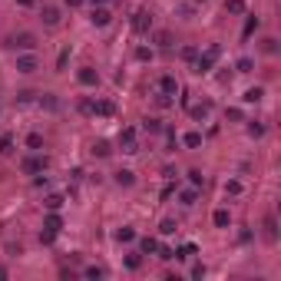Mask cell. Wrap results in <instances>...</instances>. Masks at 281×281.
Masks as SVG:
<instances>
[{"label":"cell","mask_w":281,"mask_h":281,"mask_svg":"<svg viewBox=\"0 0 281 281\" xmlns=\"http://www.w3.org/2000/svg\"><path fill=\"white\" fill-rule=\"evenodd\" d=\"M47 166H50V159L40 156V152H33V156H27V159L20 162V172H23V175H43Z\"/></svg>","instance_id":"1"},{"label":"cell","mask_w":281,"mask_h":281,"mask_svg":"<svg viewBox=\"0 0 281 281\" xmlns=\"http://www.w3.org/2000/svg\"><path fill=\"white\" fill-rule=\"evenodd\" d=\"M7 47H10V50H33V47H37V37L23 30V33H14V37L7 40Z\"/></svg>","instance_id":"2"},{"label":"cell","mask_w":281,"mask_h":281,"mask_svg":"<svg viewBox=\"0 0 281 281\" xmlns=\"http://www.w3.org/2000/svg\"><path fill=\"white\" fill-rule=\"evenodd\" d=\"M219 53H222L219 47H208L205 53H202L199 60H195V73H208V70H212V63L219 60Z\"/></svg>","instance_id":"3"},{"label":"cell","mask_w":281,"mask_h":281,"mask_svg":"<svg viewBox=\"0 0 281 281\" xmlns=\"http://www.w3.org/2000/svg\"><path fill=\"white\" fill-rule=\"evenodd\" d=\"M37 70H40V60L33 53H20L17 56V73L30 76V73H37Z\"/></svg>","instance_id":"4"},{"label":"cell","mask_w":281,"mask_h":281,"mask_svg":"<svg viewBox=\"0 0 281 281\" xmlns=\"http://www.w3.org/2000/svg\"><path fill=\"white\" fill-rule=\"evenodd\" d=\"M76 79H79V86H86V90H96V86H99V73H96L93 66H83V70L76 73Z\"/></svg>","instance_id":"5"},{"label":"cell","mask_w":281,"mask_h":281,"mask_svg":"<svg viewBox=\"0 0 281 281\" xmlns=\"http://www.w3.org/2000/svg\"><path fill=\"white\" fill-rule=\"evenodd\" d=\"M90 23H93V27H109L112 23L109 7H93V10H90Z\"/></svg>","instance_id":"6"},{"label":"cell","mask_w":281,"mask_h":281,"mask_svg":"<svg viewBox=\"0 0 281 281\" xmlns=\"http://www.w3.org/2000/svg\"><path fill=\"white\" fill-rule=\"evenodd\" d=\"M119 146H123V152H136V129L132 126H126L119 132Z\"/></svg>","instance_id":"7"},{"label":"cell","mask_w":281,"mask_h":281,"mask_svg":"<svg viewBox=\"0 0 281 281\" xmlns=\"http://www.w3.org/2000/svg\"><path fill=\"white\" fill-rule=\"evenodd\" d=\"M149 27H152V17L146 14V10H139V14H136V20H132V30H136V33H146Z\"/></svg>","instance_id":"8"},{"label":"cell","mask_w":281,"mask_h":281,"mask_svg":"<svg viewBox=\"0 0 281 281\" xmlns=\"http://www.w3.org/2000/svg\"><path fill=\"white\" fill-rule=\"evenodd\" d=\"M40 17H43L47 27H56V23H60V10H56V7H40Z\"/></svg>","instance_id":"9"},{"label":"cell","mask_w":281,"mask_h":281,"mask_svg":"<svg viewBox=\"0 0 281 281\" xmlns=\"http://www.w3.org/2000/svg\"><path fill=\"white\" fill-rule=\"evenodd\" d=\"M212 222H215V228H228V225H232V212H228V208H215Z\"/></svg>","instance_id":"10"},{"label":"cell","mask_w":281,"mask_h":281,"mask_svg":"<svg viewBox=\"0 0 281 281\" xmlns=\"http://www.w3.org/2000/svg\"><path fill=\"white\" fill-rule=\"evenodd\" d=\"M208 103H195V106H192V109H188V116H192V119H195V123H205L208 119Z\"/></svg>","instance_id":"11"},{"label":"cell","mask_w":281,"mask_h":281,"mask_svg":"<svg viewBox=\"0 0 281 281\" xmlns=\"http://www.w3.org/2000/svg\"><path fill=\"white\" fill-rule=\"evenodd\" d=\"M159 90H162V96H175V90H179L175 76H162V79H159Z\"/></svg>","instance_id":"12"},{"label":"cell","mask_w":281,"mask_h":281,"mask_svg":"<svg viewBox=\"0 0 281 281\" xmlns=\"http://www.w3.org/2000/svg\"><path fill=\"white\" fill-rule=\"evenodd\" d=\"M43 228H47V232H60V228H63V219H60V215H56V212H50V215H47V219H43Z\"/></svg>","instance_id":"13"},{"label":"cell","mask_w":281,"mask_h":281,"mask_svg":"<svg viewBox=\"0 0 281 281\" xmlns=\"http://www.w3.org/2000/svg\"><path fill=\"white\" fill-rule=\"evenodd\" d=\"M112 109H116V106H112L109 99H96V103H93V112H96V116H112Z\"/></svg>","instance_id":"14"},{"label":"cell","mask_w":281,"mask_h":281,"mask_svg":"<svg viewBox=\"0 0 281 281\" xmlns=\"http://www.w3.org/2000/svg\"><path fill=\"white\" fill-rule=\"evenodd\" d=\"M132 182H136V175H132L129 169H119V172H116V186H123V188H129Z\"/></svg>","instance_id":"15"},{"label":"cell","mask_w":281,"mask_h":281,"mask_svg":"<svg viewBox=\"0 0 281 281\" xmlns=\"http://www.w3.org/2000/svg\"><path fill=\"white\" fill-rule=\"evenodd\" d=\"M262 96H265V90H262V86H251V90H245V96H242V99H245V103H262Z\"/></svg>","instance_id":"16"},{"label":"cell","mask_w":281,"mask_h":281,"mask_svg":"<svg viewBox=\"0 0 281 281\" xmlns=\"http://www.w3.org/2000/svg\"><path fill=\"white\" fill-rule=\"evenodd\" d=\"M27 149H30V152L43 149V136H40V132H30V136H27Z\"/></svg>","instance_id":"17"},{"label":"cell","mask_w":281,"mask_h":281,"mask_svg":"<svg viewBox=\"0 0 281 281\" xmlns=\"http://www.w3.org/2000/svg\"><path fill=\"white\" fill-rule=\"evenodd\" d=\"M43 205H47V212H60L63 208V195H47Z\"/></svg>","instance_id":"18"},{"label":"cell","mask_w":281,"mask_h":281,"mask_svg":"<svg viewBox=\"0 0 281 281\" xmlns=\"http://www.w3.org/2000/svg\"><path fill=\"white\" fill-rule=\"evenodd\" d=\"M179 232V222L175 219H162V225H159V235H175Z\"/></svg>","instance_id":"19"},{"label":"cell","mask_w":281,"mask_h":281,"mask_svg":"<svg viewBox=\"0 0 281 281\" xmlns=\"http://www.w3.org/2000/svg\"><path fill=\"white\" fill-rule=\"evenodd\" d=\"M182 142H186L188 149H199V146H202V132H186Z\"/></svg>","instance_id":"20"},{"label":"cell","mask_w":281,"mask_h":281,"mask_svg":"<svg viewBox=\"0 0 281 281\" xmlns=\"http://www.w3.org/2000/svg\"><path fill=\"white\" fill-rule=\"evenodd\" d=\"M195 199H199V188H195V186L186 188V192L179 195V202H182V205H195Z\"/></svg>","instance_id":"21"},{"label":"cell","mask_w":281,"mask_h":281,"mask_svg":"<svg viewBox=\"0 0 281 281\" xmlns=\"http://www.w3.org/2000/svg\"><path fill=\"white\" fill-rule=\"evenodd\" d=\"M262 53L275 56V53H278V40H275V37H265V40H262Z\"/></svg>","instance_id":"22"},{"label":"cell","mask_w":281,"mask_h":281,"mask_svg":"<svg viewBox=\"0 0 281 281\" xmlns=\"http://www.w3.org/2000/svg\"><path fill=\"white\" fill-rule=\"evenodd\" d=\"M109 142H106V139H99V142H93V156H99V159H106V156H109Z\"/></svg>","instance_id":"23"},{"label":"cell","mask_w":281,"mask_h":281,"mask_svg":"<svg viewBox=\"0 0 281 281\" xmlns=\"http://www.w3.org/2000/svg\"><path fill=\"white\" fill-rule=\"evenodd\" d=\"M225 10L228 14H245L248 7H245V0H225Z\"/></svg>","instance_id":"24"},{"label":"cell","mask_w":281,"mask_h":281,"mask_svg":"<svg viewBox=\"0 0 281 281\" xmlns=\"http://www.w3.org/2000/svg\"><path fill=\"white\" fill-rule=\"evenodd\" d=\"M265 235H268L271 242L278 238V228H275V215H268V219H265Z\"/></svg>","instance_id":"25"},{"label":"cell","mask_w":281,"mask_h":281,"mask_svg":"<svg viewBox=\"0 0 281 281\" xmlns=\"http://www.w3.org/2000/svg\"><path fill=\"white\" fill-rule=\"evenodd\" d=\"M132 238H136V232H132V228H119V232H116V242H123V245H129Z\"/></svg>","instance_id":"26"},{"label":"cell","mask_w":281,"mask_h":281,"mask_svg":"<svg viewBox=\"0 0 281 281\" xmlns=\"http://www.w3.org/2000/svg\"><path fill=\"white\" fill-rule=\"evenodd\" d=\"M188 182H192L195 188H202V186H205V175H202L199 169H192V172H188Z\"/></svg>","instance_id":"27"},{"label":"cell","mask_w":281,"mask_h":281,"mask_svg":"<svg viewBox=\"0 0 281 281\" xmlns=\"http://www.w3.org/2000/svg\"><path fill=\"white\" fill-rule=\"evenodd\" d=\"M225 195H242V182H238V179L225 182Z\"/></svg>","instance_id":"28"},{"label":"cell","mask_w":281,"mask_h":281,"mask_svg":"<svg viewBox=\"0 0 281 281\" xmlns=\"http://www.w3.org/2000/svg\"><path fill=\"white\" fill-rule=\"evenodd\" d=\"M248 136H251V139H262L265 126H262V123H248Z\"/></svg>","instance_id":"29"},{"label":"cell","mask_w":281,"mask_h":281,"mask_svg":"<svg viewBox=\"0 0 281 281\" xmlns=\"http://www.w3.org/2000/svg\"><path fill=\"white\" fill-rule=\"evenodd\" d=\"M136 60H142V63H152V50H149V47H139V50H136Z\"/></svg>","instance_id":"30"},{"label":"cell","mask_w":281,"mask_h":281,"mask_svg":"<svg viewBox=\"0 0 281 281\" xmlns=\"http://www.w3.org/2000/svg\"><path fill=\"white\" fill-rule=\"evenodd\" d=\"M156 248H159V242H156V238H142V255H152Z\"/></svg>","instance_id":"31"},{"label":"cell","mask_w":281,"mask_h":281,"mask_svg":"<svg viewBox=\"0 0 281 281\" xmlns=\"http://www.w3.org/2000/svg\"><path fill=\"white\" fill-rule=\"evenodd\" d=\"M195 255V245H182L179 251H175V258H192Z\"/></svg>","instance_id":"32"},{"label":"cell","mask_w":281,"mask_h":281,"mask_svg":"<svg viewBox=\"0 0 281 281\" xmlns=\"http://www.w3.org/2000/svg\"><path fill=\"white\" fill-rule=\"evenodd\" d=\"M235 66H238V73H248V70H251L255 63H251V56H242V60H238Z\"/></svg>","instance_id":"33"},{"label":"cell","mask_w":281,"mask_h":281,"mask_svg":"<svg viewBox=\"0 0 281 281\" xmlns=\"http://www.w3.org/2000/svg\"><path fill=\"white\" fill-rule=\"evenodd\" d=\"M225 116H228L232 123H242V109H238V106H232V109H225Z\"/></svg>","instance_id":"34"},{"label":"cell","mask_w":281,"mask_h":281,"mask_svg":"<svg viewBox=\"0 0 281 281\" xmlns=\"http://www.w3.org/2000/svg\"><path fill=\"white\" fill-rule=\"evenodd\" d=\"M83 275H86V278H103V275H106V271H103V268H86V271H83Z\"/></svg>","instance_id":"35"},{"label":"cell","mask_w":281,"mask_h":281,"mask_svg":"<svg viewBox=\"0 0 281 281\" xmlns=\"http://www.w3.org/2000/svg\"><path fill=\"white\" fill-rule=\"evenodd\" d=\"M10 146H14V139H10V136H0V152H7Z\"/></svg>","instance_id":"36"},{"label":"cell","mask_w":281,"mask_h":281,"mask_svg":"<svg viewBox=\"0 0 281 281\" xmlns=\"http://www.w3.org/2000/svg\"><path fill=\"white\" fill-rule=\"evenodd\" d=\"M139 262H142L139 255H129V258H126V265H129V268H139Z\"/></svg>","instance_id":"37"},{"label":"cell","mask_w":281,"mask_h":281,"mask_svg":"<svg viewBox=\"0 0 281 281\" xmlns=\"http://www.w3.org/2000/svg\"><path fill=\"white\" fill-rule=\"evenodd\" d=\"M63 3H66V7H73V10H76V7H83L86 0H63Z\"/></svg>","instance_id":"38"},{"label":"cell","mask_w":281,"mask_h":281,"mask_svg":"<svg viewBox=\"0 0 281 281\" xmlns=\"http://www.w3.org/2000/svg\"><path fill=\"white\" fill-rule=\"evenodd\" d=\"M90 3H93V7H106L109 0H90Z\"/></svg>","instance_id":"39"},{"label":"cell","mask_w":281,"mask_h":281,"mask_svg":"<svg viewBox=\"0 0 281 281\" xmlns=\"http://www.w3.org/2000/svg\"><path fill=\"white\" fill-rule=\"evenodd\" d=\"M0 278H7V268H0Z\"/></svg>","instance_id":"40"}]
</instances>
